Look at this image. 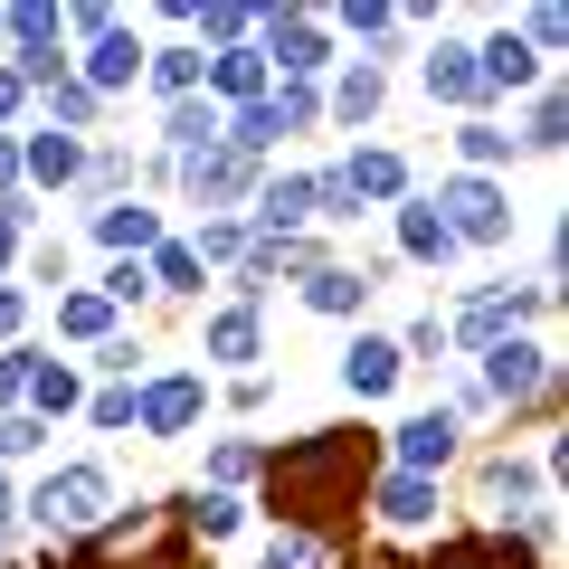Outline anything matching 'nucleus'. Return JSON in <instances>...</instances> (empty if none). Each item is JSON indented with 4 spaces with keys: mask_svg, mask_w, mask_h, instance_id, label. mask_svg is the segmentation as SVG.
<instances>
[{
    "mask_svg": "<svg viewBox=\"0 0 569 569\" xmlns=\"http://www.w3.org/2000/svg\"><path fill=\"white\" fill-rule=\"evenodd\" d=\"M104 503H114V475H104V466H67L58 485H39V503H29V512H39L48 531H86Z\"/></svg>",
    "mask_w": 569,
    "mask_h": 569,
    "instance_id": "nucleus-1",
    "label": "nucleus"
},
{
    "mask_svg": "<svg viewBox=\"0 0 569 569\" xmlns=\"http://www.w3.org/2000/svg\"><path fill=\"white\" fill-rule=\"evenodd\" d=\"M427 209L447 219V238H485V247H493V238L512 228V200H503L493 181H447V190H437Z\"/></svg>",
    "mask_w": 569,
    "mask_h": 569,
    "instance_id": "nucleus-2",
    "label": "nucleus"
},
{
    "mask_svg": "<svg viewBox=\"0 0 569 569\" xmlns=\"http://www.w3.org/2000/svg\"><path fill=\"white\" fill-rule=\"evenodd\" d=\"M485 380H493V399H531V389H550V351L541 342H493Z\"/></svg>",
    "mask_w": 569,
    "mask_h": 569,
    "instance_id": "nucleus-3",
    "label": "nucleus"
},
{
    "mask_svg": "<svg viewBox=\"0 0 569 569\" xmlns=\"http://www.w3.org/2000/svg\"><path fill=\"white\" fill-rule=\"evenodd\" d=\"M257 58H276L284 77H313V67H323V29L295 20V10H276V20H266V48H257Z\"/></svg>",
    "mask_w": 569,
    "mask_h": 569,
    "instance_id": "nucleus-4",
    "label": "nucleus"
},
{
    "mask_svg": "<svg viewBox=\"0 0 569 569\" xmlns=\"http://www.w3.org/2000/svg\"><path fill=\"white\" fill-rule=\"evenodd\" d=\"M447 456H456V418H447V408H427V418H408V427H399V466H408V475L447 466Z\"/></svg>",
    "mask_w": 569,
    "mask_h": 569,
    "instance_id": "nucleus-5",
    "label": "nucleus"
},
{
    "mask_svg": "<svg viewBox=\"0 0 569 569\" xmlns=\"http://www.w3.org/2000/svg\"><path fill=\"white\" fill-rule=\"evenodd\" d=\"M133 418L152 427V437H181V427L200 418V380H162V389H142V399H133Z\"/></svg>",
    "mask_w": 569,
    "mask_h": 569,
    "instance_id": "nucleus-6",
    "label": "nucleus"
},
{
    "mask_svg": "<svg viewBox=\"0 0 569 569\" xmlns=\"http://www.w3.org/2000/svg\"><path fill=\"white\" fill-rule=\"evenodd\" d=\"M200 77H219V96H238V114L266 104V58L257 48H219V58H200Z\"/></svg>",
    "mask_w": 569,
    "mask_h": 569,
    "instance_id": "nucleus-7",
    "label": "nucleus"
},
{
    "mask_svg": "<svg viewBox=\"0 0 569 569\" xmlns=\"http://www.w3.org/2000/svg\"><path fill=\"white\" fill-rule=\"evenodd\" d=\"M342 380L361 389V399H380V389H399V342H351V351H342Z\"/></svg>",
    "mask_w": 569,
    "mask_h": 569,
    "instance_id": "nucleus-8",
    "label": "nucleus"
},
{
    "mask_svg": "<svg viewBox=\"0 0 569 569\" xmlns=\"http://www.w3.org/2000/svg\"><path fill=\"white\" fill-rule=\"evenodd\" d=\"M427 96H447V104H475V96H485L475 48H437V58H427Z\"/></svg>",
    "mask_w": 569,
    "mask_h": 569,
    "instance_id": "nucleus-9",
    "label": "nucleus"
},
{
    "mask_svg": "<svg viewBox=\"0 0 569 569\" xmlns=\"http://www.w3.org/2000/svg\"><path fill=\"white\" fill-rule=\"evenodd\" d=\"M522 313H531V295H485V305H466V323H456V332H466V342H503V332L512 323H522Z\"/></svg>",
    "mask_w": 569,
    "mask_h": 569,
    "instance_id": "nucleus-10",
    "label": "nucleus"
},
{
    "mask_svg": "<svg viewBox=\"0 0 569 569\" xmlns=\"http://www.w3.org/2000/svg\"><path fill=\"white\" fill-rule=\"evenodd\" d=\"M190 190H200V200H238L247 190V152H190Z\"/></svg>",
    "mask_w": 569,
    "mask_h": 569,
    "instance_id": "nucleus-11",
    "label": "nucleus"
},
{
    "mask_svg": "<svg viewBox=\"0 0 569 569\" xmlns=\"http://www.w3.org/2000/svg\"><path fill=\"white\" fill-rule=\"evenodd\" d=\"M399 247H408V257H427V266H447L456 257V238H447V219H437V209H399Z\"/></svg>",
    "mask_w": 569,
    "mask_h": 569,
    "instance_id": "nucleus-12",
    "label": "nucleus"
},
{
    "mask_svg": "<svg viewBox=\"0 0 569 569\" xmlns=\"http://www.w3.org/2000/svg\"><path fill=\"white\" fill-rule=\"evenodd\" d=\"M380 512H389L399 531L437 522V493H427V475H389V485H380Z\"/></svg>",
    "mask_w": 569,
    "mask_h": 569,
    "instance_id": "nucleus-13",
    "label": "nucleus"
},
{
    "mask_svg": "<svg viewBox=\"0 0 569 569\" xmlns=\"http://www.w3.org/2000/svg\"><path fill=\"white\" fill-rule=\"evenodd\" d=\"M86 77H96V86H133V77H142V48L123 39V29H104L96 58H86ZM96 86H86V96H96Z\"/></svg>",
    "mask_w": 569,
    "mask_h": 569,
    "instance_id": "nucleus-14",
    "label": "nucleus"
},
{
    "mask_svg": "<svg viewBox=\"0 0 569 569\" xmlns=\"http://www.w3.org/2000/svg\"><path fill=\"white\" fill-rule=\"evenodd\" d=\"M475 77H485V86H531V77H541V58H531V48L503 29V39L485 48V67H475Z\"/></svg>",
    "mask_w": 569,
    "mask_h": 569,
    "instance_id": "nucleus-15",
    "label": "nucleus"
},
{
    "mask_svg": "<svg viewBox=\"0 0 569 569\" xmlns=\"http://www.w3.org/2000/svg\"><path fill=\"white\" fill-rule=\"evenodd\" d=\"M247 351H257V305H228L209 323V361H247Z\"/></svg>",
    "mask_w": 569,
    "mask_h": 569,
    "instance_id": "nucleus-16",
    "label": "nucleus"
},
{
    "mask_svg": "<svg viewBox=\"0 0 569 569\" xmlns=\"http://www.w3.org/2000/svg\"><path fill=\"white\" fill-rule=\"evenodd\" d=\"M257 219H266V228H305V219H313V181H266Z\"/></svg>",
    "mask_w": 569,
    "mask_h": 569,
    "instance_id": "nucleus-17",
    "label": "nucleus"
},
{
    "mask_svg": "<svg viewBox=\"0 0 569 569\" xmlns=\"http://www.w3.org/2000/svg\"><path fill=\"white\" fill-rule=\"evenodd\" d=\"M305 295H313V313H361V295H370V284L351 276V266H323V276H313Z\"/></svg>",
    "mask_w": 569,
    "mask_h": 569,
    "instance_id": "nucleus-18",
    "label": "nucleus"
},
{
    "mask_svg": "<svg viewBox=\"0 0 569 569\" xmlns=\"http://www.w3.org/2000/svg\"><path fill=\"white\" fill-rule=\"evenodd\" d=\"M342 190L351 200H389V190H399V152H361V162L342 171Z\"/></svg>",
    "mask_w": 569,
    "mask_h": 569,
    "instance_id": "nucleus-19",
    "label": "nucleus"
},
{
    "mask_svg": "<svg viewBox=\"0 0 569 569\" xmlns=\"http://www.w3.org/2000/svg\"><path fill=\"white\" fill-rule=\"evenodd\" d=\"M29 171H39V181H77V171H86V152H77L67 133H39V142H29Z\"/></svg>",
    "mask_w": 569,
    "mask_h": 569,
    "instance_id": "nucleus-20",
    "label": "nucleus"
},
{
    "mask_svg": "<svg viewBox=\"0 0 569 569\" xmlns=\"http://www.w3.org/2000/svg\"><path fill=\"white\" fill-rule=\"evenodd\" d=\"M209 133H219V104H200V96L171 104V142H181V152H209Z\"/></svg>",
    "mask_w": 569,
    "mask_h": 569,
    "instance_id": "nucleus-21",
    "label": "nucleus"
},
{
    "mask_svg": "<svg viewBox=\"0 0 569 569\" xmlns=\"http://www.w3.org/2000/svg\"><path fill=\"white\" fill-rule=\"evenodd\" d=\"M96 238H104V247H152V238H162V219H152V209H104Z\"/></svg>",
    "mask_w": 569,
    "mask_h": 569,
    "instance_id": "nucleus-22",
    "label": "nucleus"
},
{
    "mask_svg": "<svg viewBox=\"0 0 569 569\" xmlns=\"http://www.w3.org/2000/svg\"><path fill=\"white\" fill-rule=\"evenodd\" d=\"M266 569H332V550L313 541V531H276V541H266Z\"/></svg>",
    "mask_w": 569,
    "mask_h": 569,
    "instance_id": "nucleus-23",
    "label": "nucleus"
},
{
    "mask_svg": "<svg viewBox=\"0 0 569 569\" xmlns=\"http://www.w3.org/2000/svg\"><path fill=\"white\" fill-rule=\"evenodd\" d=\"M332 114H342V123L380 114V67H351V77H342V96H332Z\"/></svg>",
    "mask_w": 569,
    "mask_h": 569,
    "instance_id": "nucleus-24",
    "label": "nucleus"
},
{
    "mask_svg": "<svg viewBox=\"0 0 569 569\" xmlns=\"http://www.w3.org/2000/svg\"><path fill=\"white\" fill-rule=\"evenodd\" d=\"M152 86H162V96H190V86H200V48H162V58H152Z\"/></svg>",
    "mask_w": 569,
    "mask_h": 569,
    "instance_id": "nucleus-25",
    "label": "nucleus"
},
{
    "mask_svg": "<svg viewBox=\"0 0 569 569\" xmlns=\"http://www.w3.org/2000/svg\"><path fill=\"white\" fill-rule=\"evenodd\" d=\"M29 399H39V408H58V418H67V408H77V370L39 361V370H29Z\"/></svg>",
    "mask_w": 569,
    "mask_h": 569,
    "instance_id": "nucleus-26",
    "label": "nucleus"
},
{
    "mask_svg": "<svg viewBox=\"0 0 569 569\" xmlns=\"http://www.w3.org/2000/svg\"><path fill=\"white\" fill-rule=\"evenodd\" d=\"M190 531H238V493H190Z\"/></svg>",
    "mask_w": 569,
    "mask_h": 569,
    "instance_id": "nucleus-27",
    "label": "nucleus"
},
{
    "mask_svg": "<svg viewBox=\"0 0 569 569\" xmlns=\"http://www.w3.org/2000/svg\"><path fill=\"white\" fill-rule=\"evenodd\" d=\"M466 162H512V133H493V123H466Z\"/></svg>",
    "mask_w": 569,
    "mask_h": 569,
    "instance_id": "nucleus-28",
    "label": "nucleus"
},
{
    "mask_svg": "<svg viewBox=\"0 0 569 569\" xmlns=\"http://www.w3.org/2000/svg\"><path fill=\"white\" fill-rule=\"evenodd\" d=\"M238 247H247V228H238V219H209V228H200V247H190V257H238Z\"/></svg>",
    "mask_w": 569,
    "mask_h": 569,
    "instance_id": "nucleus-29",
    "label": "nucleus"
},
{
    "mask_svg": "<svg viewBox=\"0 0 569 569\" xmlns=\"http://www.w3.org/2000/svg\"><path fill=\"white\" fill-rule=\"evenodd\" d=\"M104 323H114L104 295H67V332H104Z\"/></svg>",
    "mask_w": 569,
    "mask_h": 569,
    "instance_id": "nucleus-30",
    "label": "nucleus"
},
{
    "mask_svg": "<svg viewBox=\"0 0 569 569\" xmlns=\"http://www.w3.org/2000/svg\"><path fill=\"white\" fill-rule=\"evenodd\" d=\"M190 20H200L219 48H238V39H247V10H190Z\"/></svg>",
    "mask_w": 569,
    "mask_h": 569,
    "instance_id": "nucleus-31",
    "label": "nucleus"
},
{
    "mask_svg": "<svg viewBox=\"0 0 569 569\" xmlns=\"http://www.w3.org/2000/svg\"><path fill=\"white\" fill-rule=\"evenodd\" d=\"M209 475H219V493H228V485H247V475H257V456H247V447H219V456H209Z\"/></svg>",
    "mask_w": 569,
    "mask_h": 569,
    "instance_id": "nucleus-32",
    "label": "nucleus"
},
{
    "mask_svg": "<svg viewBox=\"0 0 569 569\" xmlns=\"http://www.w3.org/2000/svg\"><path fill=\"white\" fill-rule=\"evenodd\" d=\"M569 133V104L560 96H541V114H531V142H541V152H550V142H560Z\"/></svg>",
    "mask_w": 569,
    "mask_h": 569,
    "instance_id": "nucleus-33",
    "label": "nucleus"
},
{
    "mask_svg": "<svg viewBox=\"0 0 569 569\" xmlns=\"http://www.w3.org/2000/svg\"><path fill=\"white\" fill-rule=\"evenodd\" d=\"M142 284H152V276H142V266H114V276H104V305H133Z\"/></svg>",
    "mask_w": 569,
    "mask_h": 569,
    "instance_id": "nucleus-34",
    "label": "nucleus"
},
{
    "mask_svg": "<svg viewBox=\"0 0 569 569\" xmlns=\"http://www.w3.org/2000/svg\"><path fill=\"white\" fill-rule=\"evenodd\" d=\"M96 427H133V389H104V399H96Z\"/></svg>",
    "mask_w": 569,
    "mask_h": 569,
    "instance_id": "nucleus-35",
    "label": "nucleus"
},
{
    "mask_svg": "<svg viewBox=\"0 0 569 569\" xmlns=\"http://www.w3.org/2000/svg\"><path fill=\"white\" fill-rule=\"evenodd\" d=\"M162 284H200V257L190 247H162Z\"/></svg>",
    "mask_w": 569,
    "mask_h": 569,
    "instance_id": "nucleus-36",
    "label": "nucleus"
},
{
    "mask_svg": "<svg viewBox=\"0 0 569 569\" xmlns=\"http://www.w3.org/2000/svg\"><path fill=\"white\" fill-rule=\"evenodd\" d=\"M29 370H39V361H29V351H10V361H0V399H20V389H29Z\"/></svg>",
    "mask_w": 569,
    "mask_h": 569,
    "instance_id": "nucleus-37",
    "label": "nucleus"
},
{
    "mask_svg": "<svg viewBox=\"0 0 569 569\" xmlns=\"http://www.w3.org/2000/svg\"><path fill=\"white\" fill-rule=\"evenodd\" d=\"M10 247H20V209H0V266H10Z\"/></svg>",
    "mask_w": 569,
    "mask_h": 569,
    "instance_id": "nucleus-38",
    "label": "nucleus"
},
{
    "mask_svg": "<svg viewBox=\"0 0 569 569\" xmlns=\"http://www.w3.org/2000/svg\"><path fill=\"white\" fill-rule=\"evenodd\" d=\"M20 313H29V305H20V295H0V332H20Z\"/></svg>",
    "mask_w": 569,
    "mask_h": 569,
    "instance_id": "nucleus-39",
    "label": "nucleus"
},
{
    "mask_svg": "<svg viewBox=\"0 0 569 569\" xmlns=\"http://www.w3.org/2000/svg\"><path fill=\"white\" fill-rule=\"evenodd\" d=\"M10 181H20V152H10V142H0V190H10Z\"/></svg>",
    "mask_w": 569,
    "mask_h": 569,
    "instance_id": "nucleus-40",
    "label": "nucleus"
},
{
    "mask_svg": "<svg viewBox=\"0 0 569 569\" xmlns=\"http://www.w3.org/2000/svg\"><path fill=\"white\" fill-rule=\"evenodd\" d=\"M10 104H20V77H10V67H0V114H10Z\"/></svg>",
    "mask_w": 569,
    "mask_h": 569,
    "instance_id": "nucleus-41",
    "label": "nucleus"
},
{
    "mask_svg": "<svg viewBox=\"0 0 569 569\" xmlns=\"http://www.w3.org/2000/svg\"><path fill=\"white\" fill-rule=\"evenodd\" d=\"M0 503H10V485H0Z\"/></svg>",
    "mask_w": 569,
    "mask_h": 569,
    "instance_id": "nucleus-42",
    "label": "nucleus"
},
{
    "mask_svg": "<svg viewBox=\"0 0 569 569\" xmlns=\"http://www.w3.org/2000/svg\"><path fill=\"white\" fill-rule=\"evenodd\" d=\"M0 29H10V20H0Z\"/></svg>",
    "mask_w": 569,
    "mask_h": 569,
    "instance_id": "nucleus-43",
    "label": "nucleus"
}]
</instances>
